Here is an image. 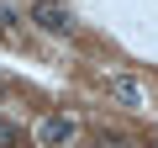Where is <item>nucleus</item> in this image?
<instances>
[{
	"label": "nucleus",
	"mask_w": 158,
	"mask_h": 148,
	"mask_svg": "<svg viewBox=\"0 0 158 148\" xmlns=\"http://www.w3.org/2000/svg\"><path fill=\"white\" fill-rule=\"evenodd\" d=\"M32 21H37L42 32H53V37H69V32H74V11L58 6V0H37V6H32Z\"/></svg>",
	"instance_id": "obj_1"
},
{
	"label": "nucleus",
	"mask_w": 158,
	"mask_h": 148,
	"mask_svg": "<svg viewBox=\"0 0 158 148\" xmlns=\"http://www.w3.org/2000/svg\"><path fill=\"white\" fill-rule=\"evenodd\" d=\"M74 132H79V122H74V116H42V122H37V143H48V148L69 143Z\"/></svg>",
	"instance_id": "obj_2"
},
{
	"label": "nucleus",
	"mask_w": 158,
	"mask_h": 148,
	"mask_svg": "<svg viewBox=\"0 0 158 148\" xmlns=\"http://www.w3.org/2000/svg\"><path fill=\"white\" fill-rule=\"evenodd\" d=\"M111 95H116L121 106H137V101H142V90H137L132 74H116V80H111Z\"/></svg>",
	"instance_id": "obj_3"
},
{
	"label": "nucleus",
	"mask_w": 158,
	"mask_h": 148,
	"mask_svg": "<svg viewBox=\"0 0 158 148\" xmlns=\"http://www.w3.org/2000/svg\"><path fill=\"white\" fill-rule=\"evenodd\" d=\"M21 137H27L21 127H11V122H0V143H21Z\"/></svg>",
	"instance_id": "obj_4"
},
{
	"label": "nucleus",
	"mask_w": 158,
	"mask_h": 148,
	"mask_svg": "<svg viewBox=\"0 0 158 148\" xmlns=\"http://www.w3.org/2000/svg\"><path fill=\"white\" fill-rule=\"evenodd\" d=\"M0 27H16V11L6 6V0H0Z\"/></svg>",
	"instance_id": "obj_5"
}]
</instances>
